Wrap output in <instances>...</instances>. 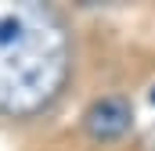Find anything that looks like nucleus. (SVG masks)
I'll use <instances>...</instances> for the list:
<instances>
[{
  "label": "nucleus",
  "mask_w": 155,
  "mask_h": 151,
  "mask_svg": "<svg viewBox=\"0 0 155 151\" xmlns=\"http://www.w3.org/2000/svg\"><path fill=\"white\" fill-rule=\"evenodd\" d=\"M72 43L54 7L0 0V115L43 112L69 83Z\"/></svg>",
  "instance_id": "1"
},
{
  "label": "nucleus",
  "mask_w": 155,
  "mask_h": 151,
  "mask_svg": "<svg viewBox=\"0 0 155 151\" xmlns=\"http://www.w3.org/2000/svg\"><path fill=\"white\" fill-rule=\"evenodd\" d=\"M148 97H152V104H155V86H152V94H148Z\"/></svg>",
  "instance_id": "3"
},
{
  "label": "nucleus",
  "mask_w": 155,
  "mask_h": 151,
  "mask_svg": "<svg viewBox=\"0 0 155 151\" xmlns=\"http://www.w3.org/2000/svg\"><path fill=\"white\" fill-rule=\"evenodd\" d=\"M134 130V104L130 97L123 94H105V97H94L83 112V133L97 144H108L119 140Z\"/></svg>",
  "instance_id": "2"
}]
</instances>
